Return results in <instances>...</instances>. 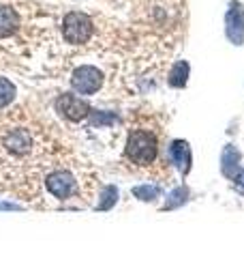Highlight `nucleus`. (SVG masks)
Returning <instances> with one entry per match:
<instances>
[{"label":"nucleus","mask_w":244,"mask_h":258,"mask_svg":"<svg viewBox=\"0 0 244 258\" xmlns=\"http://www.w3.org/2000/svg\"><path fill=\"white\" fill-rule=\"evenodd\" d=\"M0 209H7V211H20V207L11 205V203H0Z\"/></svg>","instance_id":"nucleus-18"},{"label":"nucleus","mask_w":244,"mask_h":258,"mask_svg":"<svg viewBox=\"0 0 244 258\" xmlns=\"http://www.w3.org/2000/svg\"><path fill=\"white\" fill-rule=\"evenodd\" d=\"M5 147L11 153H15V155H26V153H30V149H32V138H30L28 132H24V129H13V132L5 138Z\"/></svg>","instance_id":"nucleus-9"},{"label":"nucleus","mask_w":244,"mask_h":258,"mask_svg":"<svg viewBox=\"0 0 244 258\" xmlns=\"http://www.w3.org/2000/svg\"><path fill=\"white\" fill-rule=\"evenodd\" d=\"M20 26V15L11 7H0V39L11 37Z\"/></svg>","instance_id":"nucleus-10"},{"label":"nucleus","mask_w":244,"mask_h":258,"mask_svg":"<svg viewBox=\"0 0 244 258\" xmlns=\"http://www.w3.org/2000/svg\"><path fill=\"white\" fill-rule=\"evenodd\" d=\"M15 99V86L13 82H9L7 78H0V108L9 106Z\"/></svg>","instance_id":"nucleus-16"},{"label":"nucleus","mask_w":244,"mask_h":258,"mask_svg":"<svg viewBox=\"0 0 244 258\" xmlns=\"http://www.w3.org/2000/svg\"><path fill=\"white\" fill-rule=\"evenodd\" d=\"M71 86L79 95H92L103 86V74L96 67H92V64H81V67L73 71Z\"/></svg>","instance_id":"nucleus-3"},{"label":"nucleus","mask_w":244,"mask_h":258,"mask_svg":"<svg viewBox=\"0 0 244 258\" xmlns=\"http://www.w3.org/2000/svg\"><path fill=\"white\" fill-rule=\"evenodd\" d=\"M56 110L60 112L64 118L73 120V123H79V120H84L86 116H90V106L79 99L77 95H71V93H64L58 97V101H56Z\"/></svg>","instance_id":"nucleus-5"},{"label":"nucleus","mask_w":244,"mask_h":258,"mask_svg":"<svg viewBox=\"0 0 244 258\" xmlns=\"http://www.w3.org/2000/svg\"><path fill=\"white\" fill-rule=\"evenodd\" d=\"M157 138L150 132L144 129H135L127 138V157L137 166H148L157 157Z\"/></svg>","instance_id":"nucleus-1"},{"label":"nucleus","mask_w":244,"mask_h":258,"mask_svg":"<svg viewBox=\"0 0 244 258\" xmlns=\"http://www.w3.org/2000/svg\"><path fill=\"white\" fill-rule=\"evenodd\" d=\"M235 187H238L240 194H244V170L238 176H235Z\"/></svg>","instance_id":"nucleus-17"},{"label":"nucleus","mask_w":244,"mask_h":258,"mask_svg":"<svg viewBox=\"0 0 244 258\" xmlns=\"http://www.w3.org/2000/svg\"><path fill=\"white\" fill-rule=\"evenodd\" d=\"M186 200H189V189L184 187V185H180V187H176L172 194L167 196V203H165V211H172V209H178V207H182Z\"/></svg>","instance_id":"nucleus-14"},{"label":"nucleus","mask_w":244,"mask_h":258,"mask_svg":"<svg viewBox=\"0 0 244 258\" xmlns=\"http://www.w3.org/2000/svg\"><path fill=\"white\" fill-rule=\"evenodd\" d=\"M45 187H47V191H50L54 198L67 200V198H71L73 194L77 191V181H75V176H73L69 170H56L52 174H47Z\"/></svg>","instance_id":"nucleus-4"},{"label":"nucleus","mask_w":244,"mask_h":258,"mask_svg":"<svg viewBox=\"0 0 244 258\" xmlns=\"http://www.w3.org/2000/svg\"><path fill=\"white\" fill-rule=\"evenodd\" d=\"M225 32L227 39L233 45H242L244 43V7L242 3H229V9L225 15Z\"/></svg>","instance_id":"nucleus-6"},{"label":"nucleus","mask_w":244,"mask_h":258,"mask_svg":"<svg viewBox=\"0 0 244 258\" xmlns=\"http://www.w3.org/2000/svg\"><path fill=\"white\" fill-rule=\"evenodd\" d=\"M118 123V116L113 112H103V110H92L90 112V125L92 127H109Z\"/></svg>","instance_id":"nucleus-15"},{"label":"nucleus","mask_w":244,"mask_h":258,"mask_svg":"<svg viewBox=\"0 0 244 258\" xmlns=\"http://www.w3.org/2000/svg\"><path fill=\"white\" fill-rule=\"evenodd\" d=\"M240 159H242V155H240L238 147H233V144H227V147L223 149V153H221V170H223V174L227 176V179L235 181V176L242 172Z\"/></svg>","instance_id":"nucleus-8"},{"label":"nucleus","mask_w":244,"mask_h":258,"mask_svg":"<svg viewBox=\"0 0 244 258\" xmlns=\"http://www.w3.org/2000/svg\"><path fill=\"white\" fill-rule=\"evenodd\" d=\"M189 74H191V67H189V62L186 60H178L172 71H169V86H174V88H184L186 82H189Z\"/></svg>","instance_id":"nucleus-11"},{"label":"nucleus","mask_w":244,"mask_h":258,"mask_svg":"<svg viewBox=\"0 0 244 258\" xmlns=\"http://www.w3.org/2000/svg\"><path fill=\"white\" fill-rule=\"evenodd\" d=\"M169 159H172V164L180 170L182 174H186L191 170V147L186 140H174L169 144Z\"/></svg>","instance_id":"nucleus-7"},{"label":"nucleus","mask_w":244,"mask_h":258,"mask_svg":"<svg viewBox=\"0 0 244 258\" xmlns=\"http://www.w3.org/2000/svg\"><path fill=\"white\" fill-rule=\"evenodd\" d=\"M118 203V187L116 185H105L101 189V200L96 205V211H109L111 207H116Z\"/></svg>","instance_id":"nucleus-12"},{"label":"nucleus","mask_w":244,"mask_h":258,"mask_svg":"<svg viewBox=\"0 0 244 258\" xmlns=\"http://www.w3.org/2000/svg\"><path fill=\"white\" fill-rule=\"evenodd\" d=\"M62 35L73 45L86 43L92 37V20L81 11H71L62 20Z\"/></svg>","instance_id":"nucleus-2"},{"label":"nucleus","mask_w":244,"mask_h":258,"mask_svg":"<svg viewBox=\"0 0 244 258\" xmlns=\"http://www.w3.org/2000/svg\"><path fill=\"white\" fill-rule=\"evenodd\" d=\"M133 196L144 200V203H152V200H157L161 196V187L159 185H150V183L137 185V187H133Z\"/></svg>","instance_id":"nucleus-13"}]
</instances>
